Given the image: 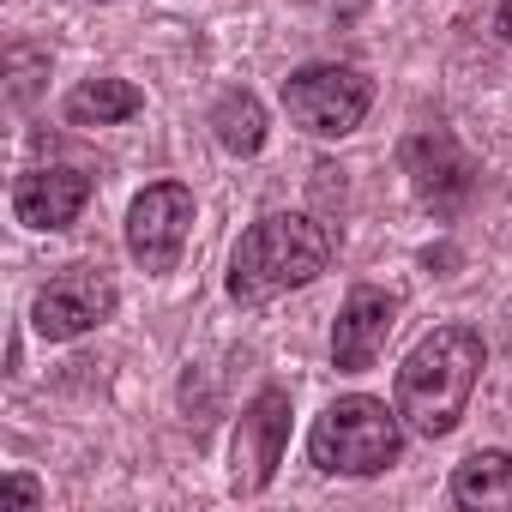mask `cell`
Returning <instances> with one entry per match:
<instances>
[{
	"mask_svg": "<svg viewBox=\"0 0 512 512\" xmlns=\"http://www.w3.org/2000/svg\"><path fill=\"white\" fill-rule=\"evenodd\" d=\"M145 109V97H139V85H127V79H85L73 97H67V121L73 127H121V121H133Z\"/></svg>",
	"mask_w": 512,
	"mask_h": 512,
	"instance_id": "obj_12",
	"label": "cell"
},
{
	"mask_svg": "<svg viewBox=\"0 0 512 512\" xmlns=\"http://www.w3.org/2000/svg\"><path fill=\"white\" fill-rule=\"evenodd\" d=\"M398 314H404V302H398L392 290L356 284V290L344 296L338 320H332V368H338V374H368V368L380 362V350H386Z\"/></svg>",
	"mask_w": 512,
	"mask_h": 512,
	"instance_id": "obj_9",
	"label": "cell"
},
{
	"mask_svg": "<svg viewBox=\"0 0 512 512\" xmlns=\"http://www.w3.org/2000/svg\"><path fill=\"white\" fill-rule=\"evenodd\" d=\"M494 31H500V43H512V0H500V13H494Z\"/></svg>",
	"mask_w": 512,
	"mask_h": 512,
	"instance_id": "obj_16",
	"label": "cell"
},
{
	"mask_svg": "<svg viewBox=\"0 0 512 512\" xmlns=\"http://www.w3.org/2000/svg\"><path fill=\"white\" fill-rule=\"evenodd\" d=\"M404 175H410V187H416V199L428 205V211H440V217H452V211H464V199L476 193V157L452 139V127H422V133H410L404 139Z\"/></svg>",
	"mask_w": 512,
	"mask_h": 512,
	"instance_id": "obj_6",
	"label": "cell"
},
{
	"mask_svg": "<svg viewBox=\"0 0 512 512\" xmlns=\"http://www.w3.org/2000/svg\"><path fill=\"white\" fill-rule=\"evenodd\" d=\"M115 302H121V296H115L109 272H97V266H67V272H55V278L37 290L31 326H37L43 344H73V338L97 332L103 320H115Z\"/></svg>",
	"mask_w": 512,
	"mask_h": 512,
	"instance_id": "obj_5",
	"label": "cell"
},
{
	"mask_svg": "<svg viewBox=\"0 0 512 512\" xmlns=\"http://www.w3.org/2000/svg\"><path fill=\"white\" fill-rule=\"evenodd\" d=\"M284 109L302 133L314 139H344L362 127V115L374 109V79L362 67H338V61H320V67H302L284 79Z\"/></svg>",
	"mask_w": 512,
	"mask_h": 512,
	"instance_id": "obj_4",
	"label": "cell"
},
{
	"mask_svg": "<svg viewBox=\"0 0 512 512\" xmlns=\"http://www.w3.org/2000/svg\"><path fill=\"white\" fill-rule=\"evenodd\" d=\"M284 446H290V392L284 386H266L241 410V428H235V470H229V488L247 500V494H266L278 464H284Z\"/></svg>",
	"mask_w": 512,
	"mask_h": 512,
	"instance_id": "obj_7",
	"label": "cell"
},
{
	"mask_svg": "<svg viewBox=\"0 0 512 512\" xmlns=\"http://www.w3.org/2000/svg\"><path fill=\"white\" fill-rule=\"evenodd\" d=\"M7 67H13V103L25 109V103L37 97V73H49V55H37L31 43H13V55H7Z\"/></svg>",
	"mask_w": 512,
	"mask_h": 512,
	"instance_id": "obj_14",
	"label": "cell"
},
{
	"mask_svg": "<svg viewBox=\"0 0 512 512\" xmlns=\"http://www.w3.org/2000/svg\"><path fill=\"white\" fill-rule=\"evenodd\" d=\"M7 494H13L19 506H37V500H43V488H37V482H31L25 470H13V476H7Z\"/></svg>",
	"mask_w": 512,
	"mask_h": 512,
	"instance_id": "obj_15",
	"label": "cell"
},
{
	"mask_svg": "<svg viewBox=\"0 0 512 512\" xmlns=\"http://www.w3.org/2000/svg\"><path fill=\"white\" fill-rule=\"evenodd\" d=\"M452 500L458 506H512V452L488 446V452H470L458 470H452Z\"/></svg>",
	"mask_w": 512,
	"mask_h": 512,
	"instance_id": "obj_11",
	"label": "cell"
},
{
	"mask_svg": "<svg viewBox=\"0 0 512 512\" xmlns=\"http://www.w3.org/2000/svg\"><path fill=\"white\" fill-rule=\"evenodd\" d=\"M338 7H344V13H356V7H362V0H338Z\"/></svg>",
	"mask_w": 512,
	"mask_h": 512,
	"instance_id": "obj_17",
	"label": "cell"
},
{
	"mask_svg": "<svg viewBox=\"0 0 512 512\" xmlns=\"http://www.w3.org/2000/svg\"><path fill=\"white\" fill-rule=\"evenodd\" d=\"M326 266H332V229L302 211H272L229 253V302L266 308V302L314 284Z\"/></svg>",
	"mask_w": 512,
	"mask_h": 512,
	"instance_id": "obj_2",
	"label": "cell"
},
{
	"mask_svg": "<svg viewBox=\"0 0 512 512\" xmlns=\"http://www.w3.org/2000/svg\"><path fill=\"white\" fill-rule=\"evenodd\" d=\"M398 452H404V416L398 404L386 410V398H368V392L326 404L308 434V458L326 476H380L398 464Z\"/></svg>",
	"mask_w": 512,
	"mask_h": 512,
	"instance_id": "obj_3",
	"label": "cell"
},
{
	"mask_svg": "<svg viewBox=\"0 0 512 512\" xmlns=\"http://www.w3.org/2000/svg\"><path fill=\"white\" fill-rule=\"evenodd\" d=\"M482 332L476 326H434L398 368V416L410 434L422 440H446L464 410H470V392L482 380Z\"/></svg>",
	"mask_w": 512,
	"mask_h": 512,
	"instance_id": "obj_1",
	"label": "cell"
},
{
	"mask_svg": "<svg viewBox=\"0 0 512 512\" xmlns=\"http://www.w3.org/2000/svg\"><path fill=\"white\" fill-rule=\"evenodd\" d=\"M211 133H217V145L235 151V157L266 151V103L253 97V91H223L217 109H211Z\"/></svg>",
	"mask_w": 512,
	"mask_h": 512,
	"instance_id": "obj_13",
	"label": "cell"
},
{
	"mask_svg": "<svg viewBox=\"0 0 512 512\" xmlns=\"http://www.w3.org/2000/svg\"><path fill=\"white\" fill-rule=\"evenodd\" d=\"M193 235V193L181 181H157L127 211V253L145 272H175L181 247Z\"/></svg>",
	"mask_w": 512,
	"mask_h": 512,
	"instance_id": "obj_8",
	"label": "cell"
},
{
	"mask_svg": "<svg viewBox=\"0 0 512 512\" xmlns=\"http://www.w3.org/2000/svg\"><path fill=\"white\" fill-rule=\"evenodd\" d=\"M91 205V175L73 169V163H55V169H25L13 181V217L25 229H67L79 223V211Z\"/></svg>",
	"mask_w": 512,
	"mask_h": 512,
	"instance_id": "obj_10",
	"label": "cell"
}]
</instances>
